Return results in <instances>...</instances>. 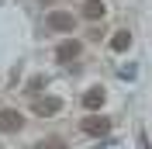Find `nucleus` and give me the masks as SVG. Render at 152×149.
I'll return each instance as SVG.
<instances>
[{
    "label": "nucleus",
    "mask_w": 152,
    "mask_h": 149,
    "mask_svg": "<svg viewBox=\"0 0 152 149\" xmlns=\"http://www.w3.org/2000/svg\"><path fill=\"white\" fill-rule=\"evenodd\" d=\"M45 28L48 31H59V35H66V31L76 28V14H69V10H52L45 18Z\"/></svg>",
    "instance_id": "nucleus-1"
},
{
    "label": "nucleus",
    "mask_w": 152,
    "mask_h": 149,
    "mask_svg": "<svg viewBox=\"0 0 152 149\" xmlns=\"http://www.w3.org/2000/svg\"><path fill=\"white\" fill-rule=\"evenodd\" d=\"M24 128V114L18 108H0V132H21Z\"/></svg>",
    "instance_id": "nucleus-2"
},
{
    "label": "nucleus",
    "mask_w": 152,
    "mask_h": 149,
    "mask_svg": "<svg viewBox=\"0 0 152 149\" xmlns=\"http://www.w3.org/2000/svg\"><path fill=\"white\" fill-rule=\"evenodd\" d=\"M80 128H83L86 135H107V132H111V121H107L104 114H90V118L80 121Z\"/></svg>",
    "instance_id": "nucleus-3"
},
{
    "label": "nucleus",
    "mask_w": 152,
    "mask_h": 149,
    "mask_svg": "<svg viewBox=\"0 0 152 149\" xmlns=\"http://www.w3.org/2000/svg\"><path fill=\"white\" fill-rule=\"evenodd\" d=\"M31 108H35V114H42V118H52V114L62 111V101H59V97H35Z\"/></svg>",
    "instance_id": "nucleus-4"
},
{
    "label": "nucleus",
    "mask_w": 152,
    "mask_h": 149,
    "mask_svg": "<svg viewBox=\"0 0 152 149\" xmlns=\"http://www.w3.org/2000/svg\"><path fill=\"white\" fill-rule=\"evenodd\" d=\"M80 14H83L86 21H104L107 18V7H104V0H83Z\"/></svg>",
    "instance_id": "nucleus-5"
},
{
    "label": "nucleus",
    "mask_w": 152,
    "mask_h": 149,
    "mask_svg": "<svg viewBox=\"0 0 152 149\" xmlns=\"http://www.w3.org/2000/svg\"><path fill=\"white\" fill-rule=\"evenodd\" d=\"M80 52H83V42H62L56 49V59L59 63H69V59H80Z\"/></svg>",
    "instance_id": "nucleus-6"
},
{
    "label": "nucleus",
    "mask_w": 152,
    "mask_h": 149,
    "mask_svg": "<svg viewBox=\"0 0 152 149\" xmlns=\"http://www.w3.org/2000/svg\"><path fill=\"white\" fill-rule=\"evenodd\" d=\"M104 97H107V94H104V87H90V90L83 94V104L90 108V111H97V108L104 104Z\"/></svg>",
    "instance_id": "nucleus-7"
},
{
    "label": "nucleus",
    "mask_w": 152,
    "mask_h": 149,
    "mask_svg": "<svg viewBox=\"0 0 152 149\" xmlns=\"http://www.w3.org/2000/svg\"><path fill=\"white\" fill-rule=\"evenodd\" d=\"M128 45H132V35H128V31H114V38H111V49H114V52H124V49H128Z\"/></svg>",
    "instance_id": "nucleus-8"
},
{
    "label": "nucleus",
    "mask_w": 152,
    "mask_h": 149,
    "mask_svg": "<svg viewBox=\"0 0 152 149\" xmlns=\"http://www.w3.org/2000/svg\"><path fill=\"white\" fill-rule=\"evenodd\" d=\"M35 149H66V139H59V135H48V139H42Z\"/></svg>",
    "instance_id": "nucleus-9"
}]
</instances>
